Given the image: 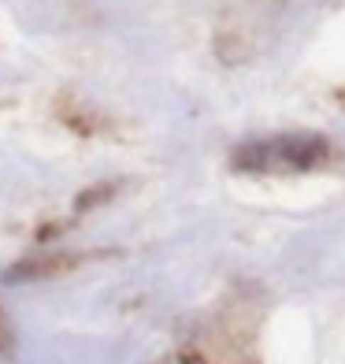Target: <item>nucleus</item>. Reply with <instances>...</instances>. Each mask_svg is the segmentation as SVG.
<instances>
[{
  "label": "nucleus",
  "mask_w": 345,
  "mask_h": 364,
  "mask_svg": "<svg viewBox=\"0 0 345 364\" xmlns=\"http://www.w3.org/2000/svg\"><path fill=\"white\" fill-rule=\"evenodd\" d=\"M323 153L327 145L319 138L293 134V138H271V141H256L249 149H241L238 164L241 168H260V171H297V168L319 164Z\"/></svg>",
  "instance_id": "f257e3e1"
}]
</instances>
